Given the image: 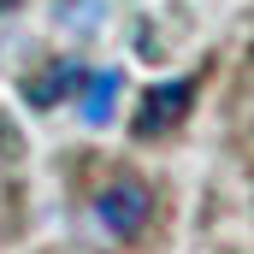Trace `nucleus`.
<instances>
[{
  "label": "nucleus",
  "mask_w": 254,
  "mask_h": 254,
  "mask_svg": "<svg viewBox=\"0 0 254 254\" xmlns=\"http://www.w3.org/2000/svg\"><path fill=\"white\" fill-rule=\"evenodd\" d=\"M148 219H154V195H148V184H136V178H113L107 190L95 195V225L113 243H130Z\"/></svg>",
  "instance_id": "f257e3e1"
},
{
  "label": "nucleus",
  "mask_w": 254,
  "mask_h": 254,
  "mask_svg": "<svg viewBox=\"0 0 254 254\" xmlns=\"http://www.w3.org/2000/svg\"><path fill=\"white\" fill-rule=\"evenodd\" d=\"M195 101V77H172V83H154L148 95H142V107H136V119H130V130L136 136H160V130H172L184 113H190Z\"/></svg>",
  "instance_id": "f03ea898"
},
{
  "label": "nucleus",
  "mask_w": 254,
  "mask_h": 254,
  "mask_svg": "<svg viewBox=\"0 0 254 254\" xmlns=\"http://www.w3.org/2000/svg\"><path fill=\"white\" fill-rule=\"evenodd\" d=\"M71 89H83V60H48V71H36L24 83V101L36 113H48V107H60Z\"/></svg>",
  "instance_id": "7ed1b4c3"
},
{
  "label": "nucleus",
  "mask_w": 254,
  "mask_h": 254,
  "mask_svg": "<svg viewBox=\"0 0 254 254\" xmlns=\"http://www.w3.org/2000/svg\"><path fill=\"white\" fill-rule=\"evenodd\" d=\"M119 101V71H83V125L101 130Z\"/></svg>",
  "instance_id": "20e7f679"
},
{
  "label": "nucleus",
  "mask_w": 254,
  "mask_h": 254,
  "mask_svg": "<svg viewBox=\"0 0 254 254\" xmlns=\"http://www.w3.org/2000/svg\"><path fill=\"white\" fill-rule=\"evenodd\" d=\"M6 6H12V0H0V12H6Z\"/></svg>",
  "instance_id": "39448f33"
}]
</instances>
